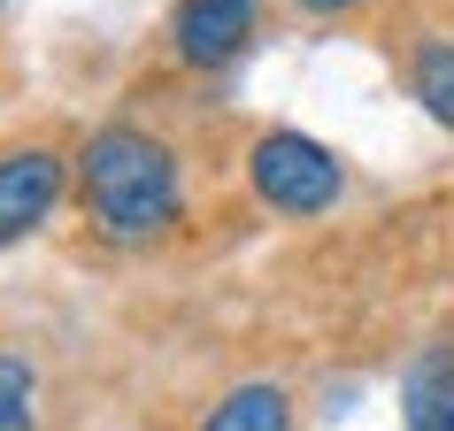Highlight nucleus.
I'll use <instances>...</instances> for the list:
<instances>
[{
  "mask_svg": "<svg viewBox=\"0 0 454 431\" xmlns=\"http://www.w3.org/2000/svg\"><path fill=\"white\" fill-rule=\"evenodd\" d=\"M70 192L108 239H154L185 216V169L146 123H100L70 162Z\"/></svg>",
  "mask_w": 454,
  "mask_h": 431,
  "instance_id": "f257e3e1",
  "label": "nucleus"
},
{
  "mask_svg": "<svg viewBox=\"0 0 454 431\" xmlns=\"http://www.w3.org/2000/svg\"><path fill=\"white\" fill-rule=\"evenodd\" d=\"M247 185H254V200L270 216H332L347 200V162L309 131L270 123L262 139L247 146Z\"/></svg>",
  "mask_w": 454,
  "mask_h": 431,
  "instance_id": "f03ea898",
  "label": "nucleus"
},
{
  "mask_svg": "<svg viewBox=\"0 0 454 431\" xmlns=\"http://www.w3.org/2000/svg\"><path fill=\"white\" fill-rule=\"evenodd\" d=\"M70 200V154L62 146H8L0 154V247L31 239Z\"/></svg>",
  "mask_w": 454,
  "mask_h": 431,
  "instance_id": "7ed1b4c3",
  "label": "nucleus"
},
{
  "mask_svg": "<svg viewBox=\"0 0 454 431\" xmlns=\"http://www.w3.org/2000/svg\"><path fill=\"white\" fill-rule=\"evenodd\" d=\"M262 0H177L169 8V47L185 70H231L254 47Z\"/></svg>",
  "mask_w": 454,
  "mask_h": 431,
  "instance_id": "20e7f679",
  "label": "nucleus"
},
{
  "mask_svg": "<svg viewBox=\"0 0 454 431\" xmlns=\"http://www.w3.org/2000/svg\"><path fill=\"white\" fill-rule=\"evenodd\" d=\"M401 431H454V339H431L401 378Z\"/></svg>",
  "mask_w": 454,
  "mask_h": 431,
  "instance_id": "39448f33",
  "label": "nucleus"
},
{
  "mask_svg": "<svg viewBox=\"0 0 454 431\" xmlns=\"http://www.w3.org/2000/svg\"><path fill=\"white\" fill-rule=\"evenodd\" d=\"M192 431H293V393L278 378H247V385H231Z\"/></svg>",
  "mask_w": 454,
  "mask_h": 431,
  "instance_id": "423d86ee",
  "label": "nucleus"
},
{
  "mask_svg": "<svg viewBox=\"0 0 454 431\" xmlns=\"http://www.w3.org/2000/svg\"><path fill=\"white\" fill-rule=\"evenodd\" d=\"M408 93L439 131H454V39H416L408 54Z\"/></svg>",
  "mask_w": 454,
  "mask_h": 431,
  "instance_id": "0eeeda50",
  "label": "nucleus"
},
{
  "mask_svg": "<svg viewBox=\"0 0 454 431\" xmlns=\"http://www.w3.org/2000/svg\"><path fill=\"white\" fill-rule=\"evenodd\" d=\"M31 408H39V370H31V355L0 347V431H24Z\"/></svg>",
  "mask_w": 454,
  "mask_h": 431,
  "instance_id": "6e6552de",
  "label": "nucleus"
},
{
  "mask_svg": "<svg viewBox=\"0 0 454 431\" xmlns=\"http://www.w3.org/2000/svg\"><path fill=\"white\" fill-rule=\"evenodd\" d=\"M301 16H347V8H362V0H293Z\"/></svg>",
  "mask_w": 454,
  "mask_h": 431,
  "instance_id": "1a4fd4ad",
  "label": "nucleus"
}]
</instances>
